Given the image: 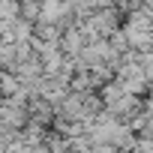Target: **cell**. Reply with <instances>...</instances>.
I'll return each mask as SVG.
<instances>
[{"instance_id": "1", "label": "cell", "mask_w": 153, "mask_h": 153, "mask_svg": "<svg viewBox=\"0 0 153 153\" xmlns=\"http://www.w3.org/2000/svg\"><path fill=\"white\" fill-rule=\"evenodd\" d=\"M90 27H93L96 36H114V30H117V12H114L111 6L93 12V15H90Z\"/></svg>"}]
</instances>
